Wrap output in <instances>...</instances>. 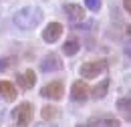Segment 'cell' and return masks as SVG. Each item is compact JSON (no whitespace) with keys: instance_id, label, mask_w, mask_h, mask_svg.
Here are the masks:
<instances>
[{"instance_id":"7c38bea8","label":"cell","mask_w":131,"mask_h":127,"mask_svg":"<svg viewBox=\"0 0 131 127\" xmlns=\"http://www.w3.org/2000/svg\"><path fill=\"white\" fill-rule=\"evenodd\" d=\"M107 91H109V81L105 79V81H99V83L91 89V91H89V93H91L93 99H97V101H99V99H103V97L107 95Z\"/></svg>"},{"instance_id":"7a4b0ae2","label":"cell","mask_w":131,"mask_h":127,"mask_svg":"<svg viewBox=\"0 0 131 127\" xmlns=\"http://www.w3.org/2000/svg\"><path fill=\"white\" fill-rule=\"evenodd\" d=\"M34 109L30 103H20L16 105L12 111H10V121H12V127H28L30 121H32Z\"/></svg>"},{"instance_id":"ffe728a7","label":"cell","mask_w":131,"mask_h":127,"mask_svg":"<svg viewBox=\"0 0 131 127\" xmlns=\"http://www.w3.org/2000/svg\"><path fill=\"white\" fill-rule=\"evenodd\" d=\"M77 127H89V125H85V123H79V125H77Z\"/></svg>"},{"instance_id":"30bf717a","label":"cell","mask_w":131,"mask_h":127,"mask_svg":"<svg viewBox=\"0 0 131 127\" xmlns=\"http://www.w3.org/2000/svg\"><path fill=\"white\" fill-rule=\"evenodd\" d=\"M0 97H2L4 101H14L18 97L16 87H14L10 81H0Z\"/></svg>"},{"instance_id":"8fae6325","label":"cell","mask_w":131,"mask_h":127,"mask_svg":"<svg viewBox=\"0 0 131 127\" xmlns=\"http://www.w3.org/2000/svg\"><path fill=\"white\" fill-rule=\"evenodd\" d=\"M89 127H121V121L115 117H97L89 123Z\"/></svg>"},{"instance_id":"ba28073f","label":"cell","mask_w":131,"mask_h":127,"mask_svg":"<svg viewBox=\"0 0 131 127\" xmlns=\"http://www.w3.org/2000/svg\"><path fill=\"white\" fill-rule=\"evenodd\" d=\"M16 81H18V85H20V89H22V91H30V89L34 87V81H36V75H34V71L26 69L24 73L16 75Z\"/></svg>"},{"instance_id":"6da1fadb","label":"cell","mask_w":131,"mask_h":127,"mask_svg":"<svg viewBox=\"0 0 131 127\" xmlns=\"http://www.w3.org/2000/svg\"><path fill=\"white\" fill-rule=\"evenodd\" d=\"M42 18L45 16H42V10L38 6H24V8H20L16 14L12 16V22L20 30H32V28H36L40 24Z\"/></svg>"},{"instance_id":"5b68a950","label":"cell","mask_w":131,"mask_h":127,"mask_svg":"<svg viewBox=\"0 0 131 127\" xmlns=\"http://www.w3.org/2000/svg\"><path fill=\"white\" fill-rule=\"evenodd\" d=\"M61 69H63V61L57 52H49L47 57H42V61H40L42 73H52V71H61Z\"/></svg>"},{"instance_id":"277c9868","label":"cell","mask_w":131,"mask_h":127,"mask_svg":"<svg viewBox=\"0 0 131 127\" xmlns=\"http://www.w3.org/2000/svg\"><path fill=\"white\" fill-rule=\"evenodd\" d=\"M40 95L45 99H50V101H61L63 95H65V85L63 81H50L47 87L40 89Z\"/></svg>"},{"instance_id":"5bb4252c","label":"cell","mask_w":131,"mask_h":127,"mask_svg":"<svg viewBox=\"0 0 131 127\" xmlns=\"http://www.w3.org/2000/svg\"><path fill=\"white\" fill-rule=\"evenodd\" d=\"M79 48H81V45H79V38H77V36H71L65 45H63V52H65L67 57H75V55L79 52Z\"/></svg>"},{"instance_id":"e0dca14e","label":"cell","mask_w":131,"mask_h":127,"mask_svg":"<svg viewBox=\"0 0 131 127\" xmlns=\"http://www.w3.org/2000/svg\"><path fill=\"white\" fill-rule=\"evenodd\" d=\"M85 6L91 10V12H97L101 8V0H85Z\"/></svg>"},{"instance_id":"9c48e42d","label":"cell","mask_w":131,"mask_h":127,"mask_svg":"<svg viewBox=\"0 0 131 127\" xmlns=\"http://www.w3.org/2000/svg\"><path fill=\"white\" fill-rule=\"evenodd\" d=\"M65 14L69 16L71 22H79L85 18V8L79 4H65Z\"/></svg>"},{"instance_id":"8992f818","label":"cell","mask_w":131,"mask_h":127,"mask_svg":"<svg viewBox=\"0 0 131 127\" xmlns=\"http://www.w3.org/2000/svg\"><path fill=\"white\" fill-rule=\"evenodd\" d=\"M61 34H63V24L61 22H50V24H47V28L42 30V40L52 45V43H57L61 38Z\"/></svg>"},{"instance_id":"ac0fdd59","label":"cell","mask_w":131,"mask_h":127,"mask_svg":"<svg viewBox=\"0 0 131 127\" xmlns=\"http://www.w3.org/2000/svg\"><path fill=\"white\" fill-rule=\"evenodd\" d=\"M123 50H125V55L131 59V40H127V43H125V48H123Z\"/></svg>"},{"instance_id":"4fadbf2b","label":"cell","mask_w":131,"mask_h":127,"mask_svg":"<svg viewBox=\"0 0 131 127\" xmlns=\"http://www.w3.org/2000/svg\"><path fill=\"white\" fill-rule=\"evenodd\" d=\"M115 107L119 109V113H123V117L127 121H131V97H121L115 103Z\"/></svg>"},{"instance_id":"52a82bcc","label":"cell","mask_w":131,"mask_h":127,"mask_svg":"<svg viewBox=\"0 0 131 127\" xmlns=\"http://www.w3.org/2000/svg\"><path fill=\"white\" fill-rule=\"evenodd\" d=\"M71 99L77 101V103H83L89 99V85L85 81H75L73 87H71Z\"/></svg>"},{"instance_id":"2e32d148","label":"cell","mask_w":131,"mask_h":127,"mask_svg":"<svg viewBox=\"0 0 131 127\" xmlns=\"http://www.w3.org/2000/svg\"><path fill=\"white\" fill-rule=\"evenodd\" d=\"M14 63H16L14 57H4V59H0V73H4L6 69H10Z\"/></svg>"},{"instance_id":"3957f363","label":"cell","mask_w":131,"mask_h":127,"mask_svg":"<svg viewBox=\"0 0 131 127\" xmlns=\"http://www.w3.org/2000/svg\"><path fill=\"white\" fill-rule=\"evenodd\" d=\"M105 69H107V63H105V61H91V63L81 65L79 73H81L83 79H95V77H99Z\"/></svg>"},{"instance_id":"9a60e30c","label":"cell","mask_w":131,"mask_h":127,"mask_svg":"<svg viewBox=\"0 0 131 127\" xmlns=\"http://www.w3.org/2000/svg\"><path fill=\"white\" fill-rule=\"evenodd\" d=\"M59 109L57 107H50V105H47V107H42V111H40V115H42V119H47V121H52V119H57L59 117Z\"/></svg>"},{"instance_id":"d6986e66","label":"cell","mask_w":131,"mask_h":127,"mask_svg":"<svg viewBox=\"0 0 131 127\" xmlns=\"http://www.w3.org/2000/svg\"><path fill=\"white\" fill-rule=\"evenodd\" d=\"M123 8H125V10L131 14V0H125V2H123Z\"/></svg>"}]
</instances>
